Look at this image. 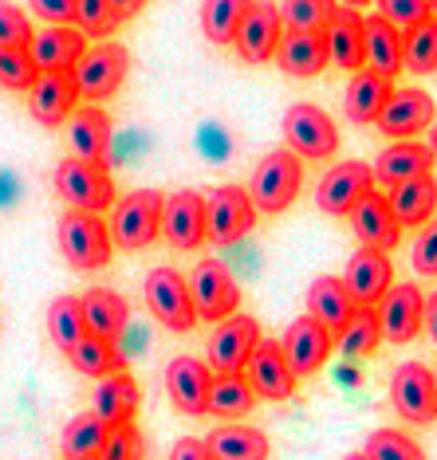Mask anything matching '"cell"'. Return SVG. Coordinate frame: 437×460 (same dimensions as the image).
Returning a JSON list of instances; mask_svg holds the SVG:
<instances>
[{
  "instance_id": "cell-7",
  "label": "cell",
  "mask_w": 437,
  "mask_h": 460,
  "mask_svg": "<svg viewBox=\"0 0 437 460\" xmlns=\"http://www.w3.org/2000/svg\"><path fill=\"white\" fill-rule=\"evenodd\" d=\"M127 71H130L127 48L122 44H95V48L83 51V59L71 67V79H76V87H79V99H87L99 107L103 99H111L114 91L122 87Z\"/></svg>"
},
{
  "instance_id": "cell-20",
  "label": "cell",
  "mask_w": 437,
  "mask_h": 460,
  "mask_svg": "<svg viewBox=\"0 0 437 460\" xmlns=\"http://www.w3.org/2000/svg\"><path fill=\"white\" fill-rule=\"evenodd\" d=\"M162 236L170 240V248H178V252L201 248L205 244V197L193 190H178L165 197Z\"/></svg>"
},
{
  "instance_id": "cell-29",
  "label": "cell",
  "mask_w": 437,
  "mask_h": 460,
  "mask_svg": "<svg viewBox=\"0 0 437 460\" xmlns=\"http://www.w3.org/2000/svg\"><path fill=\"white\" fill-rule=\"evenodd\" d=\"M67 138L76 158L87 162H107L111 158V119L107 111L87 102V107H76V114L67 119Z\"/></svg>"
},
{
  "instance_id": "cell-58",
  "label": "cell",
  "mask_w": 437,
  "mask_h": 460,
  "mask_svg": "<svg viewBox=\"0 0 437 460\" xmlns=\"http://www.w3.org/2000/svg\"><path fill=\"white\" fill-rule=\"evenodd\" d=\"M430 16L437 20V0H430Z\"/></svg>"
},
{
  "instance_id": "cell-19",
  "label": "cell",
  "mask_w": 437,
  "mask_h": 460,
  "mask_svg": "<svg viewBox=\"0 0 437 460\" xmlns=\"http://www.w3.org/2000/svg\"><path fill=\"white\" fill-rule=\"evenodd\" d=\"M327 40V64L339 71H362L367 67V16L359 8H335V16L324 28Z\"/></svg>"
},
{
  "instance_id": "cell-23",
  "label": "cell",
  "mask_w": 437,
  "mask_h": 460,
  "mask_svg": "<svg viewBox=\"0 0 437 460\" xmlns=\"http://www.w3.org/2000/svg\"><path fill=\"white\" fill-rule=\"evenodd\" d=\"M347 217H351V228H355V236L362 240V248H379V252H390V248H398L402 225H398V217H394L390 201L379 190H370Z\"/></svg>"
},
{
  "instance_id": "cell-24",
  "label": "cell",
  "mask_w": 437,
  "mask_h": 460,
  "mask_svg": "<svg viewBox=\"0 0 437 460\" xmlns=\"http://www.w3.org/2000/svg\"><path fill=\"white\" fill-rule=\"evenodd\" d=\"M28 51H32V64L40 71H71L87 51V36L76 24H51L32 36Z\"/></svg>"
},
{
  "instance_id": "cell-32",
  "label": "cell",
  "mask_w": 437,
  "mask_h": 460,
  "mask_svg": "<svg viewBox=\"0 0 437 460\" xmlns=\"http://www.w3.org/2000/svg\"><path fill=\"white\" fill-rule=\"evenodd\" d=\"M387 201H390V208H394V217H398L402 228L433 221V213H437V181H433V173L410 177V181H402V185H390Z\"/></svg>"
},
{
  "instance_id": "cell-39",
  "label": "cell",
  "mask_w": 437,
  "mask_h": 460,
  "mask_svg": "<svg viewBox=\"0 0 437 460\" xmlns=\"http://www.w3.org/2000/svg\"><path fill=\"white\" fill-rule=\"evenodd\" d=\"M256 0H201V28L205 36L213 40V44L228 48L236 40V28H241V20L248 16V8H253Z\"/></svg>"
},
{
  "instance_id": "cell-22",
  "label": "cell",
  "mask_w": 437,
  "mask_h": 460,
  "mask_svg": "<svg viewBox=\"0 0 437 460\" xmlns=\"http://www.w3.org/2000/svg\"><path fill=\"white\" fill-rule=\"evenodd\" d=\"M343 284H347L355 307H379V299L387 296L390 284H394L390 256L379 252V248H359V252L347 260V276H343Z\"/></svg>"
},
{
  "instance_id": "cell-42",
  "label": "cell",
  "mask_w": 437,
  "mask_h": 460,
  "mask_svg": "<svg viewBox=\"0 0 437 460\" xmlns=\"http://www.w3.org/2000/svg\"><path fill=\"white\" fill-rule=\"evenodd\" d=\"M280 8V20L291 32H324L327 20L335 16V0H284Z\"/></svg>"
},
{
  "instance_id": "cell-25",
  "label": "cell",
  "mask_w": 437,
  "mask_h": 460,
  "mask_svg": "<svg viewBox=\"0 0 437 460\" xmlns=\"http://www.w3.org/2000/svg\"><path fill=\"white\" fill-rule=\"evenodd\" d=\"M394 95V79L379 75V71L362 67L351 75L347 83V95H343V111H347V122H359V127H374L379 122L382 107Z\"/></svg>"
},
{
  "instance_id": "cell-27",
  "label": "cell",
  "mask_w": 437,
  "mask_h": 460,
  "mask_svg": "<svg viewBox=\"0 0 437 460\" xmlns=\"http://www.w3.org/2000/svg\"><path fill=\"white\" fill-rule=\"evenodd\" d=\"M79 307H83V323H87V334L95 339H107V342H119L122 331L130 327V307L119 291L111 288H91L87 296H79Z\"/></svg>"
},
{
  "instance_id": "cell-4",
  "label": "cell",
  "mask_w": 437,
  "mask_h": 460,
  "mask_svg": "<svg viewBox=\"0 0 437 460\" xmlns=\"http://www.w3.org/2000/svg\"><path fill=\"white\" fill-rule=\"evenodd\" d=\"M256 225V205L248 190L241 185H213L205 193V240H213L217 248H233L253 233Z\"/></svg>"
},
{
  "instance_id": "cell-17",
  "label": "cell",
  "mask_w": 437,
  "mask_h": 460,
  "mask_svg": "<svg viewBox=\"0 0 437 460\" xmlns=\"http://www.w3.org/2000/svg\"><path fill=\"white\" fill-rule=\"evenodd\" d=\"M280 347H284V358L291 366V374H296V378H311V374L331 358V350H335V334H331L324 323H316L311 315H299L284 331Z\"/></svg>"
},
{
  "instance_id": "cell-50",
  "label": "cell",
  "mask_w": 437,
  "mask_h": 460,
  "mask_svg": "<svg viewBox=\"0 0 437 460\" xmlns=\"http://www.w3.org/2000/svg\"><path fill=\"white\" fill-rule=\"evenodd\" d=\"M410 260H414V271H418V276H437V217L422 225V236L414 240Z\"/></svg>"
},
{
  "instance_id": "cell-48",
  "label": "cell",
  "mask_w": 437,
  "mask_h": 460,
  "mask_svg": "<svg viewBox=\"0 0 437 460\" xmlns=\"http://www.w3.org/2000/svg\"><path fill=\"white\" fill-rule=\"evenodd\" d=\"M32 44V20L16 4L0 0V48H28Z\"/></svg>"
},
{
  "instance_id": "cell-55",
  "label": "cell",
  "mask_w": 437,
  "mask_h": 460,
  "mask_svg": "<svg viewBox=\"0 0 437 460\" xmlns=\"http://www.w3.org/2000/svg\"><path fill=\"white\" fill-rule=\"evenodd\" d=\"M107 4H111V13L119 16V24H122V20H130V16H138V13H142L146 0H107Z\"/></svg>"
},
{
  "instance_id": "cell-43",
  "label": "cell",
  "mask_w": 437,
  "mask_h": 460,
  "mask_svg": "<svg viewBox=\"0 0 437 460\" xmlns=\"http://www.w3.org/2000/svg\"><path fill=\"white\" fill-rule=\"evenodd\" d=\"M362 456L367 460H425L422 445L410 433H402V429H374L367 437Z\"/></svg>"
},
{
  "instance_id": "cell-46",
  "label": "cell",
  "mask_w": 437,
  "mask_h": 460,
  "mask_svg": "<svg viewBox=\"0 0 437 460\" xmlns=\"http://www.w3.org/2000/svg\"><path fill=\"white\" fill-rule=\"evenodd\" d=\"M99 460H146V437L142 429L127 421V425H114L107 433V445H103Z\"/></svg>"
},
{
  "instance_id": "cell-2",
  "label": "cell",
  "mask_w": 437,
  "mask_h": 460,
  "mask_svg": "<svg viewBox=\"0 0 437 460\" xmlns=\"http://www.w3.org/2000/svg\"><path fill=\"white\" fill-rule=\"evenodd\" d=\"M304 185V162L291 150H272L260 158L248 181V197H253L256 213H284V208L299 197Z\"/></svg>"
},
{
  "instance_id": "cell-38",
  "label": "cell",
  "mask_w": 437,
  "mask_h": 460,
  "mask_svg": "<svg viewBox=\"0 0 437 460\" xmlns=\"http://www.w3.org/2000/svg\"><path fill=\"white\" fill-rule=\"evenodd\" d=\"M382 342V323H379V307H355V315L347 319V327L335 334V347L347 358H367L379 350Z\"/></svg>"
},
{
  "instance_id": "cell-8",
  "label": "cell",
  "mask_w": 437,
  "mask_h": 460,
  "mask_svg": "<svg viewBox=\"0 0 437 460\" xmlns=\"http://www.w3.org/2000/svg\"><path fill=\"white\" fill-rule=\"evenodd\" d=\"M185 279H190L197 319L221 323L228 315H236V307H241V284L233 279L228 264H221V260H201Z\"/></svg>"
},
{
  "instance_id": "cell-51",
  "label": "cell",
  "mask_w": 437,
  "mask_h": 460,
  "mask_svg": "<svg viewBox=\"0 0 437 460\" xmlns=\"http://www.w3.org/2000/svg\"><path fill=\"white\" fill-rule=\"evenodd\" d=\"M44 24H76V0H28Z\"/></svg>"
},
{
  "instance_id": "cell-14",
  "label": "cell",
  "mask_w": 437,
  "mask_h": 460,
  "mask_svg": "<svg viewBox=\"0 0 437 460\" xmlns=\"http://www.w3.org/2000/svg\"><path fill=\"white\" fill-rule=\"evenodd\" d=\"M280 40H284V20H280V8L272 0H256L253 8H248V16L241 20V28H236V56L245 59V64H268V59H276V48Z\"/></svg>"
},
{
  "instance_id": "cell-59",
  "label": "cell",
  "mask_w": 437,
  "mask_h": 460,
  "mask_svg": "<svg viewBox=\"0 0 437 460\" xmlns=\"http://www.w3.org/2000/svg\"><path fill=\"white\" fill-rule=\"evenodd\" d=\"M347 460H367V456H362V453H355V456H347Z\"/></svg>"
},
{
  "instance_id": "cell-16",
  "label": "cell",
  "mask_w": 437,
  "mask_h": 460,
  "mask_svg": "<svg viewBox=\"0 0 437 460\" xmlns=\"http://www.w3.org/2000/svg\"><path fill=\"white\" fill-rule=\"evenodd\" d=\"M422 311L425 296L418 284H390V291L379 299V323H382V342L406 347L422 334Z\"/></svg>"
},
{
  "instance_id": "cell-30",
  "label": "cell",
  "mask_w": 437,
  "mask_h": 460,
  "mask_svg": "<svg viewBox=\"0 0 437 460\" xmlns=\"http://www.w3.org/2000/svg\"><path fill=\"white\" fill-rule=\"evenodd\" d=\"M308 315L316 323H324L331 334H339L347 327V319L355 315V299H351L343 276H316L308 288Z\"/></svg>"
},
{
  "instance_id": "cell-37",
  "label": "cell",
  "mask_w": 437,
  "mask_h": 460,
  "mask_svg": "<svg viewBox=\"0 0 437 460\" xmlns=\"http://www.w3.org/2000/svg\"><path fill=\"white\" fill-rule=\"evenodd\" d=\"M256 405V394L248 385L245 374H213V385H210V413L213 417H248Z\"/></svg>"
},
{
  "instance_id": "cell-1",
  "label": "cell",
  "mask_w": 437,
  "mask_h": 460,
  "mask_svg": "<svg viewBox=\"0 0 437 460\" xmlns=\"http://www.w3.org/2000/svg\"><path fill=\"white\" fill-rule=\"evenodd\" d=\"M162 205L165 197L158 190H134L122 201H114L111 217V240L114 248H127V252H142L154 240L162 236Z\"/></svg>"
},
{
  "instance_id": "cell-6",
  "label": "cell",
  "mask_w": 437,
  "mask_h": 460,
  "mask_svg": "<svg viewBox=\"0 0 437 460\" xmlns=\"http://www.w3.org/2000/svg\"><path fill=\"white\" fill-rule=\"evenodd\" d=\"M146 307L150 315L162 323L165 331L185 334L197 327V311H193V296H190V279L178 268H154L142 284Z\"/></svg>"
},
{
  "instance_id": "cell-52",
  "label": "cell",
  "mask_w": 437,
  "mask_h": 460,
  "mask_svg": "<svg viewBox=\"0 0 437 460\" xmlns=\"http://www.w3.org/2000/svg\"><path fill=\"white\" fill-rule=\"evenodd\" d=\"M24 197V181L13 165H0V208H13Z\"/></svg>"
},
{
  "instance_id": "cell-56",
  "label": "cell",
  "mask_w": 437,
  "mask_h": 460,
  "mask_svg": "<svg viewBox=\"0 0 437 460\" xmlns=\"http://www.w3.org/2000/svg\"><path fill=\"white\" fill-rule=\"evenodd\" d=\"M335 4H343V8H367V4H374V0H335Z\"/></svg>"
},
{
  "instance_id": "cell-53",
  "label": "cell",
  "mask_w": 437,
  "mask_h": 460,
  "mask_svg": "<svg viewBox=\"0 0 437 460\" xmlns=\"http://www.w3.org/2000/svg\"><path fill=\"white\" fill-rule=\"evenodd\" d=\"M170 460H213V453L205 448V441H197V437H182V441L170 448Z\"/></svg>"
},
{
  "instance_id": "cell-26",
  "label": "cell",
  "mask_w": 437,
  "mask_h": 460,
  "mask_svg": "<svg viewBox=\"0 0 437 460\" xmlns=\"http://www.w3.org/2000/svg\"><path fill=\"white\" fill-rule=\"evenodd\" d=\"M433 150L425 142H390L387 150L379 154V162L370 165L374 170V185H402L410 177H425L433 173Z\"/></svg>"
},
{
  "instance_id": "cell-33",
  "label": "cell",
  "mask_w": 437,
  "mask_h": 460,
  "mask_svg": "<svg viewBox=\"0 0 437 460\" xmlns=\"http://www.w3.org/2000/svg\"><path fill=\"white\" fill-rule=\"evenodd\" d=\"M205 448L213 453V460H268V437L253 425H217L205 437Z\"/></svg>"
},
{
  "instance_id": "cell-28",
  "label": "cell",
  "mask_w": 437,
  "mask_h": 460,
  "mask_svg": "<svg viewBox=\"0 0 437 460\" xmlns=\"http://www.w3.org/2000/svg\"><path fill=\"white\" fill-rule=\"evenodd\" d=\"M138 402H142L138 382H134L127 370H119V374H107V378H99L95 402H91V413H95L107 429H114V425L134 421V413H138Z\"/></svg>"
},
{
  "instance_id": "cell-31",
  "label": "cell",
  "mask_w": 437,
  "mask_h": 460,
  "mask_svg": "<svg viewBox=\"0 0 437 460\" xmlns=\"http://www.w3.org/2000/svg\"><path fill=\"white\" fill-rule=\"evenodd\" d=\"M276 64L291 79H311L327 67V40L324 32H284L276 48Z\"/></svg>"
},
{
  "instance_id": "cell-11",
  "label": "cell",
  "mask_w": 437,
  "mask_h": 460,
  "mask_svg": "<svg viewBox=\"0 0 437 460\" xmlns=\"http://www.w3.org/2000/svg\"><path fill=\"white\" fill-rule=\"evenodd\" d=\"M284 138L299 158H331L339 154V127L316 102H296L284 111Z\"/></svg>"
},
{
  "instance_id": "cell-15",
  "label": "cell",
  "mask_w": 437,
  "mask_h": 460,
  "mask_svg": "<svg viewBox=\"0 0 437 460\" xmlns=\"http://www.w3.org/2000/svg\"><path fill=\"white\" fill-rule=\"evenodd\" d=\"M210 385H213V370L210 362L178 354L165 366V394H170L174 410L185 417H205L210 413Z\"/></svg>"
},
{
  "instance_id": "cell-40",
  "label": "cell",
  "mask_w": 437,
  "mask_h": 460,
  "mask_svg": "<svg viewBox=\"0 0 437 460\" xmlns=\"http://www.w3.org/2000/svg\"><path fill=\"white\" fill-rule=\"evenodd\" d=\"M402 67L410 75H433L437 71V20H422L402 36Z\"/></svg>"
},
{
  "instance_id": "cell-45",
  "label": "cell",
  "mask_w": 437,
  "mask_h": 460,
  "mask_svg": "<svg viewBox=\"0 0 437 460\" xmlns=\"http://www.w3.org/2000/svg\"><path fill=\"white\" fill-rule=\"evenodd\" d=\"M76 28L91 40H107L119 28V16L111 13L107 0H76Z\"/></svg>"
},
{
  "instance_id": "cell-60",
  "label": "cell",
  "mask_w": 437,
  "mask_h": 460,
  "mask_svg": "<svg viewBox=\"0 0 437 460\" xmlns=\"http://www.w3.org/2000/svg\"><path fill=\"white\" fill-rule=\"evenodd\" d=\"M433 374H437V370H433Z\"/></svg>"
},
{
  "instance_id": "cell-5",
  "label": "cell",
  "mask_w": 437,
  "mask_h": 460,
  "mask_svg": "<svg viewBox=\"0 0 437 460\" xmlns=\"http://www.w3.org/2000/svg\"><path fill=\"white\" fill-rule=\"evenodd\" d=\"M56 193L64 205L79 213H103L114 205V181L107 162H87V158H64L56 165Z\"/></svg>"
},
{
  "instance_id": "cell-44",
  "label": "cell",
  "mask_w": 437,
  "mask_h": 460,
  "mask_svg": "<svg viewBox=\"0 0 437 460\" xmlns=\"http://www.w3.org/2000/svg\"><path fill=\"white\" fill-rule=\"evenodd\" d=\"M40 67L32 64L28 48H0V87L8 91H28L36 83Z\"/></svg>"
},
{
  "instance_id": "cell-9",
  "label": "cell",
  "mask_w": 437,
  "mask_h": 460,
  "mask_svg": "<svg viewBox=\"0 0 437 460\" xmlns=\"http://www.w3.org/2000/svg\"><path fill=\"white\" fill-rule=\"evenodd\" d=\"M390 405L402 421L433 425L437 421V374L422 362H402L390 378Z\"/></svg>"
},
{
  "instance_id": "cell-35",
  "label": "cell",
  "mask_w": 437,
  "mask_h": 460,
  "mask_svg": "<svg viewBox=\"0 0 437 460\" xmlns=\"http://www.w3.org/2000/svg\"><path fill=\"white\" fill-rule=\"evenodd\" d=\"M67 362L79 374H87V378H107V374L127 370V354L107 339H95V334H83L76 347L67 350Z\"/></svg>"
},
{
  "instance_id": "cell-21",
  "label": "cell",
  "mask_w": 437,
  "mask_h": 460,
  "mask_svg": "<svg viewBox=\"0 0 437 460\" xmlns=\"http://www.w3.org/2000/svg\"><path fill=\"white\" fill-rule=\"evenodd\" d=\"M79 87L71 79V71H40L36 83L28 87V111L44 127H64V119L76 114Z\"/></svg>"
},
{
  "instance_id": "cell-36",
  "label": "cell",
  "mask_w": 437,
  "mask_h": 460,
  "mask_svg": "<svg viewBox=\"0 0 437 460\" xmlns=\"http://www.w3.org/2000/svg\"><path fill=\"white\" fill-rule=\"evenodd\" d=\"M111 429L99 421L95 413H79L64 425V437H59V448H64V460H99L103 445H107Z\"/></svg>"
},
{
  "instance_id": "cell-12",
  "label": "cell",
  "mask_w": 437,
  "mask_h": 460,
  "mask_svg": "<svg viewBox=\"0 0 437 460\" xmlns=\"http://www.w3.org/2000/svg\"><path fill=\"white\" fill-rule=\"evenodd\" d=\"M433 122H437V107L422 87H394V95L387 107H382L374 127L394 142H410V138H418L422 130H430Z\"/></svg>"
},
{
  "instance_id": "cell-49",
  "label": "cell",
  "mask_w": 437,
  "mask_h": 460,
  "mask_svg": "<svg viewBox=\"0 0 437 460\" xmlns=\"http://www.w3.org/2000/svg\"><path fill=\"white\" fill-rule=\"evenodd\" d=\"M197 150H201V158L205 162H228L233 158V134H228L221 122H201V127H197Z\"/></svg>"
},
{
  "instance_id": "cell-3",
  "label": "cell",
  "mask_w": 437,
  "mask_h": 460,
  "mask_svg": "<svg viewBox=\"0 0 437 460\" xmlns=\"http://www.w3.org/2000/svg\"><path fill=\"white\" fill-rule=\"evenodd\" d=\"M59 248H64V260L76 271H99L111 264L114 240L99 213L71 208V213L59 217Z\"/></svg>"
},
{
  "instance_id": "cell-57",
  "label": "cell",
  "mask_w": 437,
  "mask_h": 460,
  "mask_svg": "<svg viewBox=\"0 0 437 460\" xmlns=\"http://www.w3.org/2000/svg\"><path fill=\"white\" fill-rule=\"evenodd\" d=\"M425 146H430V150H433V158H437V122L430 127V142H425Z\"/></svg>"
},
{
  "instance_id": "cell-13",
  "label": "cell",
  "mask_w": 437,
  "mask_h": 460,
  "mask_svg": "<svg viewBox=\"0 0 437 460\" xmlns=\"http://www.w3.org/2000/svg\"><path fill=\"white\" fill-rule=\"evenodd\" d=\"M374 190V170L367 162H339L319 177L316 185V205L331 217H347L362 197Z\"/></svg>"
},
{
  "instance_id": "cell-41",
  "label": "cell",
  "mask_w": 437,
  "mask_h": 460,
  "mask_svg": "<svg viewBox=\"0 0 437 460\" xmlns=\"http://www.w3.org/2000/svg\"><path fill=\"white\" fill-rule=\"evenodd\" d=\"M48 334H51V342H56V347L64 350V354L76 347L83 334H87V323H83V307H79L76 296L51 299V307H48Z\"/></svg>"
},
{
  "instance_id": "cell-34",
  "label": "cell",
  "mask_w": 437,
  "mask_h": 460,
  "mask_svg": "<svg viewBox=\"0 0 437 460\" xmlns=\"http://www.w3.org/2000/svg\"><path fill=\"white\" fill-rule=\"evenodd\" d=\"M367 67L379 75H402V32L390 28L382 16H367Z\"/></svg>"
},
{
  "instance_id": "cell-10",
  "label": "cell",
  "mask_w": 437,
  "mask_h": 460,
  "mask_svg": "<svg viewBox=\"0 0 437 460\" xmlns=\"http://www.w3.org/2000/svg\"><path fill=\"white\" fill-rule=\"evenodd\" d=\"M260 323L253 315H228L213 327L210 342H205V354H210V370L213 374H245L253 350L260 347Z\"/></svg>"
},
{
  "instance_id": "cell-54",
  "label": "cell",
  "mask_w": 437,
  "mask_h": 460,
  "mask_svg": "<svg viewBox=\"0 0 437 460\" xmlns=\"http://www.w3.org/2000/svg\"><path fill=\"white\" fill-rule=\"evenodd\" d=\"M422 331L430 334V342L437 347V291L425 296V311H422Z\"/></svg>"
},
{
  "instance_id": "cell-18",
  "label": "cell",
  "mask_w": 437,
  "mask_h": 460,
  "mask_svg": "<svg viewBox=\"0 0 437 460\" xmlns=\"http://www.w3.org/2000/svg\"><path fill=\"white\" fill-rule=\"evenodd\" d=\"M245 378L253 385V394L264 397V402H288V397L296 394V382H299L284 358L280 339H260V347L253 350V358L245 366Z\"/></svg>"
},
{
  "instance_id": "cell-47",
  "label": "cell",
  "mask_w": 437,
  "mask_h": 460,
  "mask_svg": "<svg viewBox=\"0 0 437 460\" xmlns=\"http://www.w3.org/2000/svg\"><path fill=\"white\" fill-rule=\"evenodd\" d=\"M374 4H379V16L390 28H398L402 36L418 28L422 20H430V0H374Z\"/></svg>"
}]
</instances>
